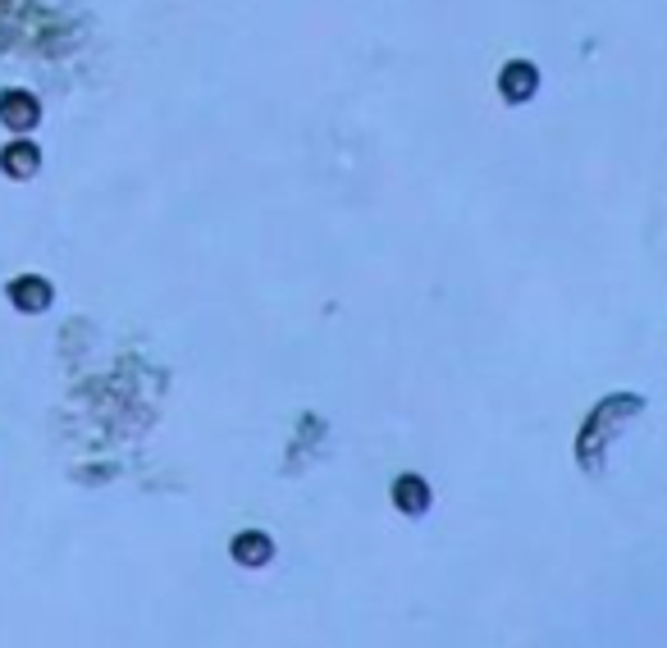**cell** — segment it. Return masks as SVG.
Returning <instances> with one entry per match:
<instances>
[{"instance_id":"6","label":"cell","mask_w":667,"mask_h":648,"mask_svg":"<svg viewBox=\"0 0 667 648\" xmlns=\"http://www.w3.org/2000/svg\"><path fill=\"white\" fill-rule=\"evenodd\" d=\"M229 553H234L238 566H266L274 557V543L261 530H243V534H234V543H229Z\"/></svg>"},{"instance_id":"7","label":"cell","mask_w":667,"mask_h":648,"mask_svg":"<svg viewBox=\"0 0 667 648\" xmlns=\"http://www.w3.org/2000/svg\"><path fill=\"white\" fill-rule=\"evenodd\" d=\"M0 169H5V178H33L42 169L37 142H10L5 151H0Z\"/></svg>"},{"instance_id":"2","label":"cell","mask_w":667,"mask_h":648,"mask_svg":"<svg viewBox=\"0 0 667 648\" xmlns=\"http://www.w3.org/2000/svg\"><path fill=\"white\" fill-rule=\"evenodd\" d=\"M0 123H5L10 133H33V128L42 123L37 96L23 92V87H5V92H0Z\"/></svg>"},{"instance_id":"3","label":"cell","mask_w":667,"mask_h":648,"mask_svg":"<svg viewBox=\"0 0 667 648\" xmlns=\"http://www.w3.org/2000/svg\"><path fill=\"white\" fill-rule=\"evenodd\" d=\"M10 302L23 310V316H37V310H46L50 302H56V288L42 279V274H19V279H10Z\"/></svg>"},{"instance_id":"1","label":"cell","mask_w":667,"mask_h":648,"mask_svg":"<svg viewBox=\"0 0 667 648\" xmlns=\"http://www.w3.org/2000/svg\"><path fill=\"white\" fill-rule=\"evenodd\" d=\"M640 411H645V398H640V393H612V398L599 402V411L585 421V434H581V444H576V457H581L585 471H604L608 444L618 438V429L627 421L640 416Z\"/></svg>"},{"instance_id":"4","label":"cell","mask_w":667,"mask_h":648,"mask_svg":"<svg viewBox=\"0 0 667 648\" xmlns=\"http://www.w3.org/2000/svg\"><path fill=\"white\" fill-rule=\"evenodd\" d=\"M535 87H540V73H535V64H526V60H512L503 69V78H499V92H503V101H512V106L530 101Z\"/></svg>"},{"instance_id":"5","label":"cell","mask_w":667,"mask_h":648,"mask_svg":"<svg viewBox=\"0 0 667 648\" xmlns=\"http://www.w3.org/2000/svg\"><path fill=\"white\" fill-rule=\"evenodd\" d=\"M394 507L402 516H425L430 511V484L421 475H398L394 480Z\"/></svg>"}]
</instances>
